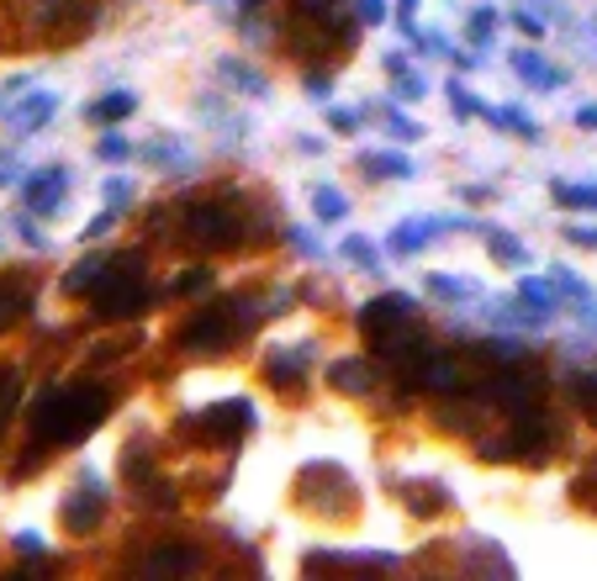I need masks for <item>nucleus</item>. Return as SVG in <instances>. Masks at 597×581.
I'll return each instance as SVG.
<instances>
[{
  "instance_id": "f257e3e1",
  "label": "nucleus",
  "mask_w": 597,
  "mask_h": 581,
  "mask_svg": "<svg viewBox=\"0 0 597 581\" xmlns=\"http://www.w3.org/2000/svg\"><path fill=\"white\" fill-rule=\"evenodd\" d=\"M106 412H112V392L95 386V381H74V386L37 392L27 423L32 439H43V444H80V439H90L106 423Z\"/></svg>"
},
{
  "instance_id": "f03ea898",
  "label": "nucleus",
  "mask_w": 597,
  "mask_h": 581,
  "mask_svg": "<svg viewBox=\"0 0 597 581\" xmlns=\"http://www.w3.org/2000/svg\"><path fill=\"white\" fill-rule=\"evenodd\" d=\"M153 302V291H149V280H143V254H117L112 259V270H106V280L90 291V306H95V317H138L143 306Z\"/></svg>"
},
{
  "instance_id": "7ed1b4c3",
  "label": "nucleus",
  "mask_w": 597,
  "mask_h": 581,
  "mask_svg": "<svg viewBox=\"0 0 597 581\" xmlns=\"http://www.w3.org/2000/svg\"><path fill=\"white\" fill-rule=\"evenodd\" d=\"M243 317H249V302H233V297L202 306V312L185 317V328H180V349H191V355H222V349L239 344Z\"/></svg>"
},
{
  "instance_id": "20e7f679",
  "label": "nucleus",
  "mask_w": 597,
  "mask_h": 581,
  "mask_svg": "<svg viewBox=\"0 0 597 581\" xmlns=\"http://www.w3.org/2000/svg\"><path fill=\"white\" fill-rule=\"evenodd\" d=\"M180 233H185V244L191 248H239L243 244V217L233 201H211V196H202V201H191L185 207V222H180Z\"/></svg>"
},
{
  "instance_id": "39448f33",
  "label": "nucleus",
  "mask_w": 597,
  "mask_h": 581,
  "mask_svg": "<svg viewBox=\"0 0 597 581\" xmlns=\"http://www.w3.org/2000/svg\"><path fill=\"white\" fill-rule=\"evenodd\" d=\"M297 497H301V508H312V513H323V519H349V513H355V481H349L338 465H329V460L301 465Z\"/></svg>"
},
{
  "instance_id": "423d86ee",
  "label": "nucleus",
  "mask_w": 597,
  "mask_h": 581,
  "mask_svg": "<svg viewBox=\"0 0 597 581\" xmlns=\"http://www.w3.org/2000/svg\"><path fill=\"white\" fill-rule=\"evenodd\" d=\"M249 423H254V407L249 402H217V407H202L196 418H185L180 429L185 433H202L207 444H239L243 433H249Z\"/></svg>"
},
{
  "instance_id": "0eeeda50",
  "label": "nucleus",
  "mask_w": 597,
  "mask_h": 581,
  "mask_svg": "<svg viewBox=\"0 0 597 581\" xmlns=\"http://www.w3.org/2000/svg\"><path fill=\"white\" fill-rule=\"evenodd\" d=\"M59 519H64L69 534H90V528H101V519H106V497H101V481H95V476H85L80 487L64 497Z\"/></svg>"
},
{
  "instance_id": "6e6552de",
  "label": "nucleus",
  "mask_w": 597,
  "mask_h": 581,
  "mask_svg": "<svg viewBox=\"0 0 597 581\" xmlns=\"http://www.w3.org/2000/svg\"><path fill=\"white\" fill-rule=\"evenodd\" d=\"M413 386L428 392V397H449V392L466 386V360L460 355H423L413 365Z\"/></svg>"
},
{
  "instance_id": "1a4fd4ad",
  "label": "nucleus",
  "mask_w": 597,
  "mask_h": 581,
  "mask_svg": "<svg viewBox=\"0 0 597 581\" xmlns=\"http://www.w3.org/2000/svg\"><path fill=\"white\" fill-rule=\"evenodd\" d=\"M413 317H418V302H413L407 291H381L376 302L359 306V328H365L370 338L397 328V323H413Z\"/></svg>"
},
{
  "instance_id": "9d476101",
  "label": "nucleus",
  "mask_w": 597,
  "mask_h": 581,
  "mask_svg": "<svg viewBox=\"0 0 597 581\" xmlns=\"http://www.w3.org/2000/svg\"><path fill=\"white\" fill-rule=\"evenodd\" d=\"M460 228H466L460 217H407V222L391 228L387 244L397 248V254H418L428 239H439V233H460Z\"/></svg>"
},
{
  "instance_id": "9b49d317",
  "label": "nucleus",
  "mask_w": 597,
  "mask_h": 581,
  "mask_svg": "<svg viewBox=\"0 0 597 581\" xmlns=\"http://www.w3.org/2000/svg\"><path fill=\"white\" fill-rule=\"evenodd\" d=\"M27 312H32V276L5 270V276H0V334H5V328H16Z\"/></svg>"
},
{
  "instance_id": "f8f14e48",
  "label": "nucleus",
  "mask_w": 597,
  "mask_h": 581,
  "mask_svg": "<svg viewBox=\"0 0 597 581\" xmlns=\"http://www.w3.org/2000/svg\"><path fill=\"white\" fill-rule=\"evenodd\" d=\"M202 560L207 555L196 550V545H159V550H149L143 571L149 577H191V571H202Z\"/></svg>"
},
{
  "instance_id": "ddd939ff",
  "label": "nucleus",
  "mask_w": 597,
  "mask_h": 581,
  "mask_svg": "<svg viewBox=\"0 0 597 581\" xmlns=\"http://www.w3.org/2000/svg\"><path fill=\"white\" fill-rule=\"evenodd\" d=\"M64 196H69V170H43L27 181V207L37 217H54L64 207Z\"/></svg>"
},
{
  "instance_id": "4468645a",
  "label": "nucleus",
  "mask_w": 597,
  "mask_h": 581,
  "mask_svg": "<svg viewBox=\"0 0 597 581\" xmlns=\"http://www.w3.org/2000/svg\"><path fill=\"white\" fill-rule=\"evenodd\" d=\"M27 16L37 22V27H85L90 0H32Z\"/></svg>"
},
{
  "instance_id": "2eb2a0df",
  "label": "nucleus",
  "mask_w": 597,
  "mask_h": 581,
  "mask_svg": "<svg viewBox=\"0 0 597 581\" xmlns=\"http://www.w3.org/2000/svg\"><path fill=\"white\" fill-rule=\"evenodd\" d=\"M329 381L333 392H344V397H370L376 392V370H370V360H333L329 365Z\"/></svg>"
},
{
  "instance_id": "dca6fc26",
  "label": "nucleus",
  "mask_w": 597,
  "mask_h": 581,
  "mask_svg": "<svg viewBox=\"0 0 597 581\" xmlns=\"http://www.w3.org/2000/svg\"><path fill=\"white\" fill-rule=\"evenodd\" d=\"M54 112H59V95L37 91V95H27L16 112H5V123H11V132H37V127L54 123Z\"/></svg>"
},
{
  "instance_id": "f3484780",
  "label": "nucleus",
  "mask_w": 597,
  "mask_h": 581,
  "mask_svg": "<svg viewBox=\"0 0 597 581\" xmlns=\"http://www.w3.org/2000/svg\"><path fill=\"white\" fill-rule=\"evenodd\" d=\"M312 349L301 344V349H269L265 355V370H269V386H280V392H301V360H307Z\"/></svg>"
},
{
  "instance_id": "a211bd4d",
  "label": "nucleus",
  "mask_w": 597,
  "mask_h": 581,
  "mask_svg": "<svg viewBox=\"0 0 597 581\" xmlns=\"http://www.w3.org/2000/svg\"><path fill=\"white\" fill-rule=\"evenodd\" d=\"M112 259H117V254H85V259H80V265H74L69 276H64V291H69V297H90V291H95V286L106 280Z\"/></svg>"
},
{
  "instance_id": "6ab92c4d",
  "label": "nucleus",
  "mask_w": 597,
  "mask_h": 581,
  "mask_svg": "<svg viewBox=\"0 0 597 581\" xmlns=\"http://www.w3.org/2000/svg\"><path fill=\"white\" fill-rule=\"evenodd\" d=\"M133 112H138V95H133V91H106L101 101H90L85 117L95 127H117L122 117H133Z\"/></svg>"
},
{
  "instance_id": "aec40b11",
  "label": "nucleus",
  "mask_w": 597,
  "mask_h": 581,
  "mask_svg": "<svg viewBox=\"0 0 597 581\" xmlns=\"http://www.w3.org/2000/svg\"><path fill=\"white\" fill-rule=\"evenodd\" d=\"M133 491L143 497V508H159V513H164V508L175 513V508H180V487H175V481H164L159 470H153V476H143V481H138Z\"/></svg>"
},
{
  "instance_id": "412c9836",
  "label": "nucleus",
  "mask_w": 597,
  "mask_h": 581,
  "mask_svg": "<svg viewBox=\"0 0 597 581\" xmlns=\"http://www.w3.org/2000/svg\"><path fill=\"white\" fill-rule=\"evenodd\" d=\"M518 302L529 306V312H535V317H544V312H555V306H561V291H555V286H550V280H518Z\"/></svg>"
},
{
  "instance_id": "4be33fe9",
  "label": "nucleus",
  "mask_w": 597,
  "mask_h": 581,
  "mask_svg": "<svg viewBox=\"0 0 597 581\" xmlns=\"http://www.w3.org/2000/svg\"><path fill=\"white\" fill-rule=\"evenodd\" d=\"M402 491H407V508L423 513V519H434V513H445V508H449L445 487H434V481H407Z\"/></svg>"
},
{
  "instance_id": "5701e85b",
  "label": "nucleus",
  "mask_w": 597,
  "mask_h": 581,
  "mask_svg": "<svg viewBox=\"0 0 597 581\" xmlns=\"http://www.w3.org/2000/svg\"><path fill=\"white\" fill-rule=\"evenodd\" d=\"M513 69H524L529 80H535L539 91H561L566 85V74L555 69V63H544V59H535V54H513Z\"/></svg>"
},
{
  "instance_id": "b1692460",
  "label": "nucleus",
  "mask_w": 597,
  "mask_h": 581,
  "mask_svg": "<svg viewBox=\"0 0 597 581\" xmlns=\"http://www.w3.org/2000/svg\"><path fill=\"white\" fill-rule=\"evenodd\" d=\"M297 22H344V0H291Z\"/></svg>"
},
{
  "instance_id": "393cba45",
  "label": "nucleus",
  "mask_w": 597,
  "mask_h": 581,
  "mask_svg": "<svg viewBox=\"0 0 597 581\" xmlns=\"http://www.w3.org/2000/svg\"><path fill=\"white\" fill-rule=\"evenodd\" d=\"M16 397H22V370H16V365H0V433H5L11 412H16Z\"/></svg>"
},
{
  "instance_id": "a878e982",
  "label": "nucleus",
  "mask_w": 597,
  "mask_h": 581,
  "mask_svg": "<svg viewBox=\"0 0 597 581\" xmlns=\"http://www.w3.org/2000/svg\"><path fill=\"white\" fill-rule=\"evenodd\" d=\"M434 297H445V302H471L477 297V280H460V276H428L423 280Z\"/></svg>"
},
{
  "instance_id": "bb28decb",
  "label": "nucleus",
  "mask_w": 597,
  "mask_h": 581,
  "mask_svg": "<svg viewBox=\"0 0 597 581\" xmlns=\"http://www.w3.org/2000/svg\"><path fill=\"white\" fill-rule=\"evenodd\" d=\"M561 196V207H582V212H597V185H571V181H555L550 185Z\"/></svg>"
},
{
  "instance_id": "cd10ccee",
  "label": "nucleus",
  "mask_w": 597,
  "mask_h": 581,
  "mask_svg": "<svg viewBox=\"0 0 597 581\" xmlns=\"http://www.w3.org/2000/svg\"><path fill=\"white\" fill-rule=\"evenodd\" d=\"M365 175H391V181H407V175H413V164H407L402 153H370V159H365Z\"/></svg>"
},
{
  "instance_id": "c85d7f7f",
  "label": "nucleus",
  "mask_w": 597,
  "mask_h": 581,
  "mask_svg": "<svg viewBox=\"0 0 597 581\" xmlns=\"http://www.w3.org/2000/svg\"><path fill=\"white\" fill-rule=\"evenodd\" d=\"M312 201H318V217H323V222H338V217L349 212V201H344V190H333V185H323V190H318Z\"/></svg>"
},
{
  "instance_id": "c756f323",
  "label": "nucleus",
  "mask_w": 597,
  "mask_h": 581,
  "mask_svg": "<svg viewBox=\"0 0 597 581\" xmlns=\"http://www.w3.org/2000/svg\"><path fill=\"white\" fill-rule=\"evenodd\" d=\"M492 123H497V127H513V132H524V138H539V127L529 123V112H518V106H503V112H492Z\"/></svg>"
},
{
  "instance_id": "7c9ffc66",
  "label": "nucleus",
  "mask_w": 597,
  "mask_h": 581,
  "mask_svg": "<svg viewBox=\"0 0 597 581\" xmlns=\"http://www.w3.org/2000/svg\"><path fill=\"white\" fill-rule=\"evenodd\" d=\"M207 286H211V270L202 265V270H185V276H180L170 291H175V297H196V291H207Z\"/></svg>"
},
{
  "instance_id": "2f4dec72",
  "label": "nucleus",
  "mask_w": 597,
  "mask_h": 581,
  "mask_svg": "<svg viewBox=\"0 0 597 581\" xmlns=\"http://www.w3.org/2000/svg\"><path fill=\"white\" fill-rule=\"evenodd\" d=\"M550 280H561V291H566L571 302H587V286H582V276H571L566 265H550Z\"/></svg>"
},
{
  "instance_id": "473e14b6",
  "label": "nucleus",
  "mask_w": 597,
  "mask_h": 581,
  "mask_svg": "<svg viewBox=\"0 0 597 581\" xmlns=\"http://www.w3.org/2000/svg\"><path fill=\"white\" fill-rule=\"evenodd\" d=\"M344 254H349L355 265H365V270H381V259L370 254V239H344Z\"/></svg>"
},
{
  "instance_id": "72a5a7b5",
  "label": "nucleus",
  "mask_w": 597,
  "mask_h": 581,
  "mask_svg": "<svg viewBox=\"0 0 597 581\" xmlns=\"http://www.w3.org/2000/svg\"><path fill=\"white\" fill-rule=\"evenodd\" d=\"M492 259H497V265H524L529 254H524L518 239H497V244H492Z\"/></svg>"
},
{
  "instance_id": "f704fd0d",
  "label": "nucleus",
  "mask_w": 597,
  "mask_h": 581,
  "mask_svg": "<svg viewBox=\"0 0 597 581\" xmlns=\"http://www.w3.org/2000/svg\"><path fill=\"white\" fill-rule=\"evenodd\" d=\"M222 69H228V74H233V85H239V91H254V95H265V91H269L265 80H254V74H249V69H243V63H222Z\"/></svg>"
},
{
  "instance_id": "c9c22d12",
  "label": "nucleus",
  "mask_w": 597,
  "mask_h": 581,
  "mask_svg": "<svg viewBox=\"0 0 597 581\" xmlns=\"http://www.w3.org/2000/svg\"><path fill=\"white\" fill-rule=\"evenodd\" d=\"M127 201H133V181H106V207H112V212H122Z\"/></svg>"
},
{
  "instance_id": "e433bc0d",
  "label": "nucleus",
  "mask_w": 597,
  "mask_h": 581,
  "mask_svg": "<svg viewBox=\"0 0 597 581\" xmlns=\"http://www.w3.org/2000/svg\"><path fill=\"white\" fill-rule=\"evenodd\" d=\"M576 402H582L587 412L597 407V370H593V375H582V381H576Z\"/></svg>"
},
{
  "instance_id": "4c0bfd02",
  "label": "nucleus",
  "mask_w": 597,
  "mask_h": 581,
  "mask_svg": "<svg viewBox=\"0 0 597 581\" xmlns=\"http://www.w3.org/2000/svg\"><path fill=\"white\" fill-rule=\"evenodd\" d=\"M329 127H333V132H355L359 117H355V112H344V106H333V112H329Z\"/></svg>"
},
{
  "instance_id": "58836bf2",
  "label": "nucleus",
  "mask_w": 597,
  "mask_h": 581,
  "mask_svg": "<svg viewBox=\"0 0 597 581\" xmlns=\"http://www.w3.org/2000/svg\"><path fill=\"white\" fill-rule=\"evenodd\" d=\"M127 138H101V159H127Z\"/></svg>"
},
{
  "instance_id": "ea45409f",
  "label": "nucleus",
  "mask_w": 597,
  "mask_h": 581,
  "mask_svg": "<svg viewBox=\"0 0 597 581\" xmlns=\"http://www.w3.org/2000/svg\"><path fill=\"white\" fill-rule=\"evenodd\" d=\"M359 16L365 22H387V0H359Z\"/></svg>"
},
{
  "instance_id": "a19ab883",
  "label": "nucleus",
  "mask_w": 597,
  "mask_h": 581,
  "mask_svg": "<svg viewBox=\"0 0 597 581\" xmlns=\"http://www.w3.org/2000/svg\"><path fill=\"white\" fill-rule=\"evenodd\" d=\"M566 239L582 248H597V228H566Z\"/></svg>"
},
{
  "instance_id": "79ce46f5",
  "label": "nucleus",
  "mask_w": 597,
  "mask_h": 581,
  "mask_svg": "<svg viewBox=\"0 0 597 581\" xmlns=\"http://www.w3.org/2000/svg\"><path fill=\"white\" fill-rule=\"evenodd\" d=\"M492 22H497V16H492V11H477V16H471V37H486V27H492Z\"/></svg>"
},
{
  "instance_id": "37998d69",
  "label": "nucleus",
  "mask_w": 597,
  "mask_h": 581,
  "mask_svg": "<svg viewBox=\"0 0 597 581\" xmlns=\"http://www.w3.org/2000/svg\"><path fill=\"white\" fill-rule=\"evenodd\" d=\"M16 550H22V555H43V539H37V534H16Z\"/></svg>"
},
{
  "instance_id": "c03bdc74",
  "label": "nucleus",
  "mask_w": 597,
  "mask_h": 581,
  "mask_svg": "<svg viewBox=\"0 0 597 581\" xmlns=\"http://www.w3.org/2000/svg\"><path fill=\"white\" fill-rule=\"evenodd\" d=\"M16 228H22V239H27L32 248H48V239H43V233H37V228H32V222H16Z\"/></svg>"
},
{
  "instance_id": "a18cd8bd",
  "label": "nucleus",
  "mask_w": 597,
  "mask_h": 581,
  "mask_svg": "<svg viewBox=\"0 0 597 581\" xmlns=\"http://www.w3.org/2000/svg\"><path fill=\"white\" fill-rule=\"evenodd\" d=\"M106 228H112V212H106V217H95V222H90V228H85V233H80V239H101Z\"/></svg>"
},
{
  "instance_id": "49530a36",
  "label": "nucleus",
  "mask_w": 597,
  "mask_h": 581,
  "mask_svg": "<svg viewBox=\"0 0 597 581\" xmlns=\"http://www.w3.org/2000/svg\"><path fill=\"white\" fill-rule=\"evenodd\" d=\"M513 22H518V27H524V32H529V37H544V27H539V22H535V16H524V11H518V16H513Z\"/></svg>"
},
{
  "instance_id": "de8ad7c7",
  "label": "nucleus",
  "mask_w": 597,
  "mask_h": 581,
  "mask_svg": "<svg viewBox=\"0 0 597 581\" xmlns=\"http://www.w3.org/2000/svg\"><path fill=\"white\" fill-rule=\"evenodd\" d=\"M291 244H297L301 254H318V244H312V233H291Z\"/></svg>"
},
{
  "instance_id": "09e8293b",
  "label": "nucleus",
  "mask_w": 597,
  "mask_h": 581,
  "mask_svg": "<svg viewBox=\"0 0 597 581\" xmlns=\"http://www.w3.org/2000/svg\"><path fill=\"white\" fill-rule=\"evenodd\" d=\"M576 127H597V106H582V112H576Z\"/></svg>"
},
{
  "instance_id": "8fccbe9b",
  "label": "nucleus",
  "mask_w": 597,
  "mask_h": 581,
  "mask_svg": "<svg viewBox=\"0 0 597 581\" xmlns=\"http://www.w3.org/2000/svg\"><path fill=\"white\" fill-rule=\"evenodd\" d=\"M5 181H11V153L0 149V185H5Z\"/></svg>"
},
{
  "instance_id": "3c124183",
  "label": "nucleus",
  "mask_w": 597,
  "mask_h": 581,
  "mask_svg": "<svg viewBox=\"0 0 597 581\" xmlns=\"http://www.w3.org/2000/svg\"><path fill=\"white\" fill-rule=\"evenodd\" d=\"M243 5H265V0H243Z\"/></svg>"
},
{
  "instance_id": "603ef678",
  "label": "nucleus",
  "mask_w": 597,
  "mask_h": 581,
  "mask_svg": "<svg viewBox=\"0 0 597 581\" xmlns=\"http://www.w3.org/2000/svg\"><path fill=\"white\" fill-rule=\"evenodd\" d=\"M587 418H593V423H597V407H593V412H587Z\"/></svg>"
}]
</instances>
